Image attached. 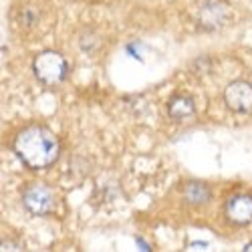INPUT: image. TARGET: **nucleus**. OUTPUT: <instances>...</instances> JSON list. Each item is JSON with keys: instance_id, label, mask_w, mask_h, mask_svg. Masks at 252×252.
Wrapping results in <instances>:
<instances>
[{"instance_id": "nucleus-3", "label": "nucleus", "mask_w": 252, "mask_h": 252, "mask_svg": "<svg viewBox=\"0 0 252 252\" xmlns=\"http://www.w3.org/2000/svg\"><path fill=\"white\" fill-rule=\"evenodd\" d=\"M230 20H232V12L226 0H206L198 10V29L206 32L224 29Z\"/></svg>"}, {"instance_id": "nucleus-10", "label": "nucleus", "mask_w": 252, "mask_h": 252, "mask_svg": "<svg viewBox=\"0 0 252 252\" xmlns=\"http://www.w3.org/2000/svg\"><path fill=\"white\" fill-rule=\"evenodd\" d=\"M79 45L85 53H95L101 47V36L97 32H93L91 29H85L79 36Z\"/></svg>"}, {"instance_id": "nucleus-8", "label": "nucleus", "mask_w": 252, "mask_h": 252, "mask_svg": "<svg viewBox=\"0 0 252 252\" xmlns=\"http://www.w3.org/2000/svg\"><path fill=\"white\" fill-rule=\"evenodd\" d=\"M186 204L190 206H204L210 202V196H212V192H210V188L202 182H188L184 186V192H182Z\"/></svg>"}, {"instance_id": "nucleus-9", "label": "nucleus", "mask_w": 252, "mask_h": 252, "mask_svg": "<svg viewBox=\"0 0 252 252\" xmlns=\"http://www.w3.org/2000/svg\"><path fill=\"white\" fill-rule=\"evenodd\" d=\"M38 20H40V10L32 4H25V6H20L16 10V23H18L20 29L31 31L38 25Z\"/></svg>"}, {"instance_id": "nucleus-13", "label": "nucleus", "mask_w": 252, "mask_h": 252, "mask_svg": "<svg viewBox=\"0 0 252 252\" xmlns=\"http://www.w3.org/2000/svg\"><path fill=\"white\" fill-rule=\"evenodd\" d=\"M244 250H246V252H252V242H250V244H246V246H244Z\"/></svg>"}, {"instance_id": "nucleus-11", "label": "nucleus", "mask_w": 252, "mask_h": 252, "mask_svg": "<svg viewBox=\"0 0 252 252\" xmlns=\"http://www.w3.org/2000/svg\"><path fill=\"white\" fill-rule=\"evenodd\" d=\"M0 250H2V252L4 250L6 252L8 250H23V242H16V240H8L6 238V240H2V244H0Z\"/></svg>"}, {"instance_id": "nucleus-7", "label": "nucleus", "mask_w": 252, "mask_h": 252, "mask_svg": "<svg viewBox=\"0 0 252 252\" xmlns=\"http://www.w3.org/2000/svg\"><path fill=\"white\" fill-rule=\"evenodd\" d=\"M196 113V103L190 95L186 93H178L167 101V115L174 121H184L188 117H192Z\"/></svg>"}, {"instance_id": "nucleus-4", "label": "nucleus", "mask_w": 252, "mask_h": 252, "mask_svg": "<svg viewBox=\"0 0 252 252\" xmlns=\"http://www.w3.org/2000/svg\"><path fill=\"white\" fill-rule=\"evenodd\" d=\"M23 206L34 216H47L55 208V194L49 186L40 182H32L23 192Z\"/></svg>"}, {"instance_id": "nucleus-6", "label": "nucleus", "mask_w": 252, "mask_h": 252, "mask_svg": "<svg viewBox=\"0 0 252 252\" xmlns=\"http://www.w3.org/2000/svg\"><path fill=\"white\" fill-rule=\"evenodd\" d=\"M226 216L236 226H246L252 222V196L240 194L230 198L226 204Z\"/></svg>"}, {"instance_id": "nucleus-2", "label": "nucleus", "mask_w": 252, "mask_h": 252, "mask_svg": "<svg viewBox=\"0 0 252 252\" xmlns=\"http://www.w3.org/2000/svg\"><path fill=\"white\" fill-rule=\"evenodd\" d=\"M32 71H34V77L40 83H45V85H59V83L65 81L69 73V65L61 53L43 51L36 55L32 63Z\"/></svg>"}, {"instance_id": "nucleus-5", "label": "nucleus", "mask_w": 252, "mask_h": 252, "mask_svg": "<svg viewBox=\"0 0 252 252\" xmlns=\"http://www.w3.org/2000/svg\"><path fill=\"white\" fill-rule=\"evenodd\" d=\"M224 103L234 113H250L252 111V85L246 81L230 83L224 91Z\"/></svg>"}, {"instance_id": "nucleus-12", "label": "nucleus", "mask_w": 252, "mask_h": 252, "mask_svg": "<svg viewBox=\"0 0 252 252\" xmlns=\"http://www.w3.org/2000/svg\"><path fill=\"white\" fill-rule=\"evenodd\" d=\"M137 244L141 246V250H150V246H148V244H145V242H143L141 238H137Z\"/></svg>"}, {"instance_id": "nucleus-1", "label": "nucleus", "mask_w": 252, "mask_h": 252, "mask_svg": "<svg viewBox=\"0 0 252 252\" xmlns=\"http://www.w3.org/2000/svg\"><path fill=\"white\" fill-rule=\"evenodd\" d=\"M14 152L31 170H45L59 159L61 143L51 129L43 125H31L16 135Z\"/></svg>"}]
</instances>
